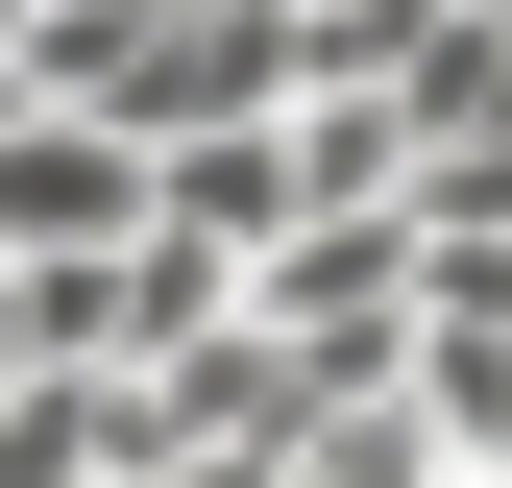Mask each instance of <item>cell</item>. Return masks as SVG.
<instances>
[{"label": "cell", "mask_w": 512, "mask_h": 488, "mask_svg": "<svg viewBox=\"0 0 512 488\" xmlns=\"http://www.w3.org/2000/svg\"><path fill=\"white\" fill-rule=\"evenodd\" d=\"M74 244H147V147L74 98H25L0 122V269H74Z\"/></svg>", "instance_id": "6da1fadb"}, {"label": "cell", "mask_w": 512, "mask_h": 488, "mask_svg": "<svg viewBox=\"0 0 512 488\" xmlns=\"http://www.w3.org/2000/svg\"><path fill=\"white\" fill-rule=\"evenodd\" d=\"M147 464V391H122V366H25V391H0V488H122Z\"/></svg>", "instance_id": "7a4b0ae2"}, {"label": "cell", "mask_w": 512, "mask_h": 488, "mask_svg": "<svg viewBox=\"0 0 512 488\" xmlns=\"http://www.w3.org/2000/svg\"><path fill=\"white\" fill-rule=\"evenodd\" d=\"M391 391H415V440L464 464V488H512V342H415Z\"/></svg>", "instance_id": "3957f363"}, {"label": "cell", "mask_w": 512, "mask_h": 488, "mask_svg": "<svg viewBox=\"0 0 512 488\" xmlns=\"http://www.w3.org/2000/svg\"><path fill=\"white\" fill-rule=\"evenodd\" d=\"M293 488H464V464L415 440V391H342V415L293 440Z\"/></svg>", "instance_id": "277c9868"}, {"label": "cell", "mask_w": 512, "mask_h": 488, "mask_svg": "<svg viewBox=\"0 0 512 488\" xmlns=\"http://www.w3.org/2000/svg\"><path fill=\"white\" fill-rule=\"evenodd\" d=\"M122 488H171V464H122Z\"/></svg>", "instance_id": "5b68a950"}, {"label": "cell", "mask_w": 512, "mask_h": 488, "mask_svg": "<svg viewBox=\"0 0 512 488\" xmlns=\"http://www.w3.org/2000/svg\"><path fill=\"white\" fill-rule=\"evenodd\" d=\"M488 25H512V0H488Z\"/></svg>", "instance_id": "8992f818"}]
</instances>
